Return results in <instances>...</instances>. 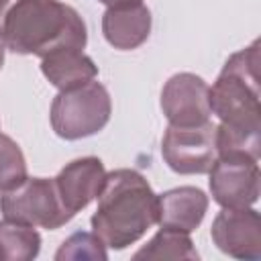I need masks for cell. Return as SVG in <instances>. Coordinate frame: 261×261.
<instances>
[{
    "label": "cell",
    "instance_id": "1",
    "mask_svg": "<svg viewBox=\"0 0 261 261\" xmlns=\"http://www.w3.org/2000/svg\"><path fill=\"white\" fill-rule=\"evenodd\" d=\"M159 216V196L135 169L106 173L92 216L94 234L112 249H124L139 241Z\"/></svg>",
    "mask_w": 261,
    "mask_h": 261
},
{
    "label": "cell",
    "instance_id": "2",
    "mask_svg": "<svg viewBox=\"0 0 261 261\" xmlns=\"http://www.w3.org/2000/svg\"><path fill=\"white\" fill-rule=\"evenodd\" d=\"M6 49L20 55L45 57L57 49H84L88 35L82 16L57 0H18L4 16Z\"/></svg>",
    "mask_w": 261,
    "mask_h": 261
},
{
    "label": "cell",
    "instance_id": "3",
    "mask_svg": "<svg viewBox=\"0 0 261 261\" xmlns=\"http://www.w3.org/2000/svg\"><path fill=\"white\" fill-rule=\"evenodd\" d=\"M210 112L220 124L261 130L259 106V41L232 53L208 90Z\"/></svg>",
    "mask_w": 261,
    "mask_h": 261
},
{
    "label": "cell",
    "instance_id": "4",
    "mask_svg": "<svg viewBox=\"0 0 261 261\" xmlns=\"http://www.w3.org/2000/svg\"><path fill=\"white\" fill-rule=\"evenodd\" d=\"M110 96L106 88L90 80L86 84L61 90L51 104V126L67 141L100 133L110 120Z\"/></svg>",
    "mask_w": 261,
    "mask_h": 261
},
{
    "label": "cell",
    "instance_id": "5",
    "mask_svg": "<svg viewBox=\"0 0 261 261\" xmlns=\"http://www.w3.org/2000/svg\"><path fill=\"white\" fill-rule=\"evenodd\" d=\"M0 212L8 220L49 230H55L73 218L59 198L55 179L47 177H27L16 188L2 192Z\"/></svg>",
    "mask_w": 261,
    "mask_h": 261
},
{
    "label": "cell",
    "instance_id": "6",
    "mask_svg": "<svg viewBox=\"0 0 261 261\" xmlns=\"http://www.w3.org/2000/svg\"><path fill=\"white\" fill-rule=\"evenodd\" d=\"M161 153L175 173H208L216 161V126L210 120L192 126L169 124Z\"/></svg>",
    "mask_w": 261,
    "mask_h": 261
},
{
    "label": "cell",
    "instance_id": "7",
    "mask_svg": "<svg viewBox=\"0 0 261 261\" xmlns=\"http://www.w3.org/2000/svg\"><path fill=\"white\" fill-rule=\"evenodd\" d=\"M259 163L251 157L222 155L210 167V192L222 208H247L259 198Z\"/></svg>",
    "mask_w": 261,
    "mask_h": 261
},
{
    "label": "cell",
    "instance_id": "8",
    "mask_svg": "<svg viewBox=\"0 0 261 261\" xmlns=\"http://www.w3.org/2000/svg\"><path fill=\"white\" fill-rule=\"evenodd\" d=\"M214 245L237 259L257 261L261 257V220L253 208H222L212 222Z\"/></svg>",
    "mask_w": 261,
    "mask_h": 261
},
{
    "label": "cell",
    "instance_id": "9",
    "mask_svg": "<svg viewBox=\"0 0 261 261\" xmlns=\"http://www.w3.org/2000/svg\"><path fill=\"white\" fill-rule=\"evenodd\" d=\"M208 84L194 73H175L161 92V108L169 124L192 126L210 120Z\"/></svg>",
    "mask_w": 261,
    "mask_h": 261
},
{
    "label": "cell",
    "instance_id": "10",
    "mask_svg": "<svg viewBox=\"0 0 261 261\" xmlns=\"http://www.w3.org/2000/svg\"><path fill=\"white\" fill-rule=\"evenodd\" d=\"M106 179V169L96 157H82L67 163L55 177V186L65 208L75 216L94 198H98Z\"/></svg>",
    "mask_w": 261,
    "mask_h": 261
},
{
    "label": "cell",
    "instance_id": "11",
    "mask_svg": "<svg viewBox=\"0 0 261 261\" xmlns=\"http://www.w3.org/2000/svg\"><path fill=\"white\" fill-rule=\"evenodd\" d=\"M151 31V12L143 2L110 6L102 16V33L106 41L120 51L143 45Z\"/></svg>",
    "mask_w": 261,
    "mask_h": 261
},
{
    "label": "cell",
    "instance_id": "12",
    "mask_svg": "<svg viewBox=\"0 0 261 261\" xmlns=\"http://www.w3.org/2000/svg\"><path fill=\"white\" fill-rule=\"evenodd\" d=\"M206 208H208V198L202 190L192 186L173 188L159 196L157 224L190 234L202 222Z\"/></svg>",
    "mask_w": 261,
    "mask_h": 261
},
{
    "label": "cell",
    "instance_id": "13",
    "mask_svg": "<svg viewBox=\"0 0 261 261\" xmlns=\"http://www.w3.org/2000/svg\"><path fill=\"white\" fill-rule=\"evenodd\" d=\"M41 71L55 88L67 90L94 80L98 67L88 55L82 53V49L63 47L41 57Z\"/></svg>",
    "mask_w": 261,
    "mask_h": 261
},
{
    "label": "cell",
    "instance_id": "14",
    "mask_svg": "<svg viewBox=\"0 0 261 261\" xmlns=\"http://www.w3.org/2000/svg\"><path fill=\"white\" fill-rule=\"evenodd\" d=\"M41 237L35 226L16 222V220H0V251L2 259L8 261H29L39 255Z\"/></svg>",
    "mask_w": 261,
    "mask_h": 261
},
{
    "label": "cell",
    "instance_id": "15",
    "mask_svg": "<svg viewBox=\"0 0 261 261\" xmlns=\"http://www.w3.org/2000/svg\"><path fill=\"white\" fill-rule=\"evenodd\" d=\"M135 259H198L188 232L161 226V230L135 253Z\"/></svg>",
    "mask_w": 261,
    "mask_h": 261
},
{
    "label": "cell",
    "instance_id": "16",
    "mask_svg": "<svg viewBox=\"0 0 261 261\" xmlns=\"http://www.w3.org/2000/svg\"><path fill=\"white\" fill-rule=\"evenodd\" d=\"M261 130H249V128H234L220 124L216 126V157L222 155H239V157H251L259 161L261 153Z\"/></svg>",
    "mask_w": 261,
    "mask_h": 261
},
{
    "label": "cell",
    "instance_id": "17",
    "mask_svg": "<svg viewBox=\"0 0 261 261\" xmlns=\"http://www.w3.org/2000/svg\"><path fill=\"white\" fill-rule=\"evenodd\" d=\"M27 179V161L20 147L0 135V192H8Z\"/></svg>",
    "mask_w": 261,
    "mask_h": 261
},
{
    "label": "cell",
    "instance_id": "18",
    "mask_svg": "<svg viewBox=\"0 0 261 261\" xmlns=\"http://www.w3.org/2000/svg\"><path fill=\"white\" fill-rule=\"evenodd\" d=\"M104 243L94 232H75L59 247L55 259H106Z\"/></svg>",
    "mask_w": 261,
    "mask_h": 261
},
{
    "label": "cell",
    "instance_id": "19",
    "mask_svg": "<svg viewBox=\"0 0 261 261\" xmlns=\"http://www.w3.org/2000/svg\"><path fill=\"white\" fill-rule=\"evenodd\" d=\"M102 4H106L108 8L110 6H120V4H135V2H143V0H98Z\"/></svg>",
    "mask_w": 261,
    "mask_h": 261
},
{
    "label": "cell",
    "instance_id": "20",
    "mask_svg": "<svg viewBox=\"0 0 261 261\" xmlns=\"http://www.w3.org/2000/svg\"><path fill=\"white\" fill-rule=\"evenodd\" d=\"M4 51H6V45H4V39H2V33H0V67L4 63Z\"/></svg>",
    "mask_w": 261,
    "mask_h": 261
},
{
    "label": "cell",
    "instance_id": "21",
    "mask_svg": "<svg viewBox=\"0 0 261 261\" xmlns=\"http://www.w3.org/2000/svg\"><path fill=\"white\" fill-rule=\"evenodd\" d=\"M6 2H8V0H0V14H2L4 8H6Z\"/></svg>",
    "mask_w": 261,
    "mask_h": 261
},
{
    "label": "cell",
    "instance_id": "22",
    "mask_svg": "<svg viewBox=\"0 0 261 261\" xmlns=\"http://www.w3.org/2000/svg\"><path fill=\"white\" fill-rule=\"evenodd\" d=\"M0 259H2V251H0Z\"/></svg>",
    "mask_w": 261,
    "mask_h": 261
}]
</instances>
